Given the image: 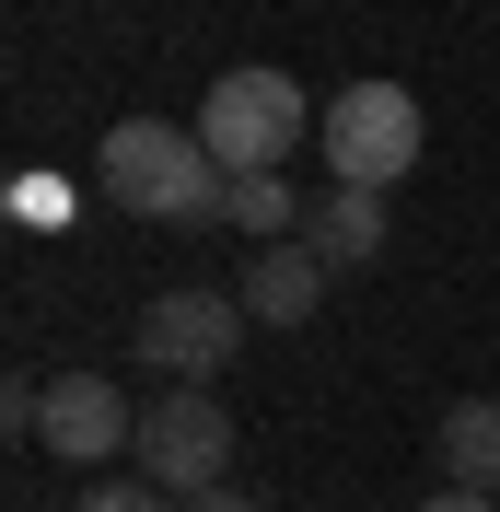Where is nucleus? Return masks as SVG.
<instances>
[{
	"mask_svg": "<svg viewBox=\"0 0 500 512\" xmlns=\"http://www.w3.org/2000/svg\"><path fill=\"white\" fill-rule=\"evenodd\" d=\"M442 489L500 501V396H454L442 408Z\"/></svg>",
	"mask_w": 500,
	"mask_h": 512,
	"instance_id": "9",
	"label": "nucleus"
},
{
	"mask_svg": "<svg viewBox=\"0 0 500 512\" xmlns=\"http://www.w3.org/2000/svg\"><path fill=\"white\" fill-rule=\"evenodd\" d=\"M35 443L59 454V466H105L117 443H140V408H128L105 373H59L35 396Z\"/></svg>",
	"mask_w": 500,
	"mask_h": 512,
	"instance_id": "6",
	"label": "nucleus"
},
{
	"mask_svg": "<svg viewBox=\"0 0 500 512\" xmlns=\"http://www.w3.org/2000/svg\"><path fill=\"white\" fill-rule=\"evenodd\" d=\"M94 187H105V210H128V222H221V187H233V175L210 163L198 128L117 117L105 152H94Z\"/></svg>",
	"mask_w": 500,
	"mask_h": 512,
	"instance_id": "1",
	"label": "nucleus"
},
{
	"mask_svg": "<svg viewBox=\"0 0 500 512\" xmlns=\"http://www.w3.org/2000/svg\"><path fill=\"white\" fill-rule=\"evenodd\" d=\"M187 512H268V501H256V489H233V478H221V489H198Z\"/></svg>",
	"mask_w": 500,
	"mask_h": 512,
	"instance_id": "12",
	"label": "nucleus"
},
{
	"mask_svg": "<svg viewBox=\"0 0 500 512\" xmlns=\"http://www.w3.org/2000/svg\"><path fill=\"white\" fill-rule=\"evenodd\" d=\"M314 117H326V105H314L291 70H221L210 105H198V140H210L221 175H280V163L314 140Z\"/></svg>",
	"mask_w": 500,
	"mask_h": 512,
	"instance_id": "2",
	"label": "nucleus"
},
{
	"mask_svg": "<svg viewBox=\"0 0 500 512\" xmlns=\"http://www.w3.org/2000/svg\"><path fill=\"white\" fill-rule=\"evenodd\" d=\"M384 233H396V222H384V187H326V198L303 210V245L326 256V268H373Z\"/></svg>",
	"mask_w": 500,
	"mask_h": 512,
	"instance_id": "8",
	"label": "nucleus"
},
{
	"mask_svg": "<svg viewBox=\"0 0 500 512\" xmlns=\"http://www.w3.org/2000/svg\"><path fill=\"white\" fill-rule=\"evenodd\" d=\"M221 222L245 233V245H291V222H303L291 210V175H233L221 187Z\"/></svg>",
	"mask_w": 500,
	"mask_h": 512,
	"instance_id": "10",
	"label": "nucleus"
},
{
	"mask_svg": "<svg viewBox=\"0 0 500 512\" xmlns=\"http://www.w3.org/2000/svg\"><path fill=\"white\" fill-rule=\"evenodd\" d=\"M128 350L152 361L163 384H210L221 361L245 350V303H233V291H163V303H140Z\"/></svg>",
	"mask_w": 500,
	"mask_h": 512,
	"instance_id": "5",
	"label": "nucleus"
},
{
	"mask_svg": "<svg viewBox=\"0 0 500 512\" xmlns=\"http://www.w3.org/2000/svg\"><path fill=\"white\" fill-rule=\"evenodd\" d=\"M419 512H500V501H477V489H431Z\"/></svg>",
	"mask_w": 500,
	"mask_h": 512,
	"instance_id": "13",
	"label": "nucleus"
},
{
	"mask_svg": "<svg viewBox=\"0 0 500 512\" xmlns=\"http://www.w3.org/2000/svg\"><path fill=\"white\" fill-rule=\"evenodd\" d=\"M70 512H187V501H175V489H152V478H94Z\"/></svg>",
	"mask_w": 500,
	"mask_h": 512,
	"instance_id": "11",
	"label": "nucleus"
},
{
	"mask_svg": "<svg viewBox=\"0 0 500 512\" xmlns=\"http://www.w3.org/2000/svg\"><path fill=\"white\" fill-rule=\"evenodd\" d=\"M326 163H338V187H396L407 163L431 152V128H419V94L407 82H338L326 117H314Z\"/></svg>",
	"mask_w": 500,
	"mask_h": 512,
	"instance_id": "3",
	"label": "nucleus"
},
{
	"mask_svg": "<svg viewBox=\"0 0 500 512\" xmlns=\"http://www.w3.org/2000/svg\"><path fill=\"white\" fill-rule=\"evenodd\" d=\"M326 280H338V268H326L303 233H291V245H256V268H245V291H233V303H245L256 326H314Z\"/></svg>",
	"mask_w": 500,
	"mask_h": 512,
	"instance_id": "7",
	"label": "nucleus"
},
{
	"mask_svg": "<svg viewBox=\"0 0 500 512\" xmlns=\"http://www.w3.org/2000/svg\"><path fill=\"white\" fill-rule=\"evenodd\" d=\"M140 466H152V489H175V501H198V489L233 478V408H221L210 384H163V408H140Z\"/></svg>",
	"mask_w": 500,
	"mask_h": 512,
	"instance_id": "4",
	"label": "nucleus"
}]
</instances>
